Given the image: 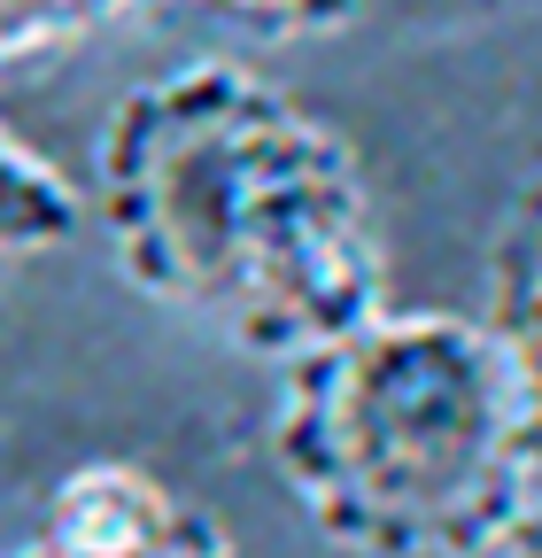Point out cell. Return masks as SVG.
<instances>
[{
	"label": "cell",
	"instance_id": "6da1fadb",
	"mask_svg": "<svg viewBox=\"0 0 542 558\" xmlns=\"http://www.w3.org/2000/svg\"><path fill=\"white\" fill-rule=\"evenodd\" d=\"M94 218L148 303L271 365L387 311V248L357 148L233 62H186L109 109Z\"/></svg>",
	"mask_w": 542,
	"mask_h": 558
},
{
	"label": "cell",
	"instance_id": "7a4b0ae2",
	"mask_svg": "<svg viewBox=\"0 0 542 558\" xmlns=\"http://www.w3.org/2000/svg\"><path fill=\"white\" fill-rule=\"evenodd\" d=\"M271 465L333 550L457 558L534 505L542 435L481 318L380 311L280 365Z\"/></svg>",
	"mask_w": 542,
	"mask_h": 558
},
{
	"label": "cell",
	"instance_id": "3957f363",
	"mask_svg": "<svg viewBox=\"0 0 542 558\" xmlns=\"http://www.w3.org/2000/svg\"><path fill=\"white\" fill-rule=\"evenodd\" d=\"M9 558H241L233 527L132 458L71 465Z\"/></svg>",
	"mask_w": 542,
	"mask_h": 558
},
{
	"label": "cell",
	"instance_id": "277c9868",
	"mask_svg": "<svg viewBox=\"0 0 542 558\" xmlns=\"http://www.w3.org/2000/svg\"><path fill=\"white\" fill-rule=\"evenodd\" d=\"M481 326L496 333V349L512 357V373L527 380L534 435H542V171H527V179L512 186L504 218H496V233H489Z\"/></svg>",
	"mask_w": 542,
	"mask_h": 558
},
{
	"label": "cell",
	"instance_id": "5b68a950",
	"mask_svg": "<svg viewBox=\"0 0 542 558\" xmlns=\"http://www.w3.org/2000/svg\"><path fill=\"white\" fill-rule=\"evenodd\" d=\"M78 226H86V194L71 186V171L0 124V256H47L78 241Z\"/></svg>",
	"mask_w": 542,
	"mask_h": 558
},
{
	"label": "cell",
	"instance_id": "8992f818",
	"mask_svg": "<svg viewBox=\"0 0 542 558\" xmlns=\"http://www.w3.org/2000/svg\"><path fill=\"white\" fill-rule=\"evenodd\" d=\"M132 0H0V62H39L116 24Z\"/></svg>",
	"mask_w": 542,
	"mask_h": 558
},
{
	"label": "cell",
	"instance_id": "52a82bcc",
	"mask_svg": "<svg viewBox=\"0 0 542 558\" xmlns=\"http://www.w3.org/2000/svg\"><path fill=\"white\" fill-rule=\"evenodd\" d=\"M186 9L218 16L248 39H333L365 16V0H186Z\"/></svg>",
	"mask_w": 542,
	"mask_h": 558
},
{
	"label": "cell",
	"instance_id": "ba28073f",
	"mask_svg": "<svg viewBox=\"0 0 542 558\" xmlns=\"http://www.w3.org/2000/svg\"><path fill=\"white\" fill-rule=\"evenodd\" d=\"M457 558H542V497L527 512H512L496 535H481L472 550H457Z\"/></svg>",
	"mask_w": 542,
	"mask_h": 558
}]
</instances>
